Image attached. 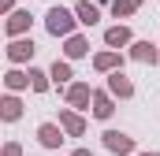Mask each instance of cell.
<instances>
[{"mask_svg":"<svg viewBox=\"0 0 160 156\" xmlns=\"http://www.w3.org/2000/svg\"><path fill=\"white\" fill-rule=\"evenodd\" d=\"M67 56H71V60L86 56V41H82V37H71V41H67Z\"/></svg>","mask_w":160,"mask_h":156,"instance_id":"cell-13","label":"cell"},{"mask_svg":"<svg viewBox=\"0 0 160 156\" xmlns=\"http://www.w3.org/2000/svg\"><path fill=\"white\" fill-rule=\"evenodd\" d=\"M142 156H157V153H142Z\"/></svg>","mask_w":160,"mask_h":156,"instance_id":"cell-22","label":"cell"},{"mask_svg":"<svg viewBox=\"0 0 160 156\" xmlns=\"http://www.w3.org/2000/svg\"><path fill=\"white\" fill-rule=\"evenodd\" d=\"M104 41H108V45H127L130 34H127V26H112V30L104 34Z\"/></svg>","mask_w":160,"mask_h":156,"instance_id":"cell-10","label":"cell"},{"mask_svg":"<svg viewBox=\"0 0 160 156\" xmlns=\"http://www.w3.org/2000/svg\"><path fill=\"white\" fill-rule=\"evenodd\" d=\"M26 82H30V78H26V75H19V71H11V75H8V85H11V89H22Z\"/></svg>","mask_w":160,"mask_h":156,"instance_id":"cell-17","label":"cell"},{"mask_svg":"<svg viewBox=\"0 0 160 156\" xmlns=\"http://www.w3.org/2000/svg\"><path fill=\"white\" fill-rule=\"evenodd\" d=\"M60 123H63V130H67V134H75V138L86 130V123H82L78 115H71V112H60Z\"/></svg>","mask_w":160,"mask_h":156,"instance_id":"cell-4","label":"cell"},{"mask_svg":"<svg viewBox=\"0 0 160 156\" xmlns=\"http://www.w3.org/2000/svg\"><path fill=\"white\" fill-rule=\"evenodd\" d=\"M52 78H56V82H67V78H71V67L56 60V63H52Z\"/></svg>","mask_w":160,"mask_h":156,"instance_id":"cell-16","label":"cell"},{"mask_svg":"<svg viewBox=\"0 0 160 156\" xmlns=\"http://www.w3.org/2000/svg\"><path fill=\"white\" fill-rule=\"evenodd\" d=\"M112 93H119V97H130V93H134V85H130V78L116 71V75H112Z\"/></svg>","mask_w":160,"mask_h":156,"instance_id":"cell-6","label":"cell"},{"mask_svg":"<svg viewBox=\"0 0 160 156\" xmlns=\"http://www.w3.org/2000/svg\"><path fill=\"white\" fill-rule=\"evenodd\" d=\"M71 26H75V19H71V11L67 7H52L48 11V34H71Z\"/></svg>","mask_w":160,"mask_h":156,"instance_id":"cell-1","label":"cell"},{"mask_svg":"<svg viewBox=\"0 0 160 156\" xmlns=\"http://www.w3.org/2000/svg\"><path fill=\"white\" fill-rule=\"evenodd\" d=\"M134 60H142V63H153V60H157V48H153L149 41H138V45H134Z\"/></svg>","mask_w":160,"mask_h":156,"instance_id":"cell-8","label":"cell"},{"mask_svg":"<svg viewBox=\"0 0 160 156\" xmlns=\"http://www.w3.org/2000/svg\"><path fill=\"white\" fill-rule=\"evenodd\" d=\"M38 138H41V145H48V149H56V145L63 141V130H60V126H52V123H45V126L38 130Z\"/></svg>","mask_w":160,"mask_h":156,"instance_id":"cell-3","label":"cell"},{"mask_svg":"<svg viewBox=\"0 0 160 156\" xmlns=\"http://www.w3.org/2000/svg\"><path fill=\"white\" fill-rule=\"evenodd\" d=\"M30 52H34V41H15V45L8 48V60H15V63H19V60H26Z\"/></svg>","mask_w":160,"mask_h":156,"instance_id":"cell-5","label":"cell"},{"mask_svg":"<svg viewBox=\"0 0 160 156\" xmlns=\"http://www.w3.org/2000/svg\"><path fill=\"white\" fill-rule=\"evenodd\" d=\"M26 26H30V15H26V11H15V15L8 19V34H22Z\"/></svg>","mask_w":160,"mask_h":156,"instance_id":"cell-7","label":"cell"},{"mask_svg":"<svg viewBox=\"0 0 160 156\" xmlns=\"http://www.w3.org/2000/svg\"><path fill=\"white\" fill-rule=\"evenodd\" d=\"M4 156H19V145H8V149H4Z\"/></svg>","mask_w":160,"mask_h":156,"instance_id":"cell-20","label":"cell"},{"mask_svg":"<svg viewBox=\"0 0 160 156\" xmlns=\"http://www.w3.org/2000/svg\"><path fill=\"white\" fill-rule=\"evenodd\" d=\"M93 115H97V119H108V115H112V100H108L104 93H97V100H93Z\"/></svg>","mask_w":160,"mask_h":156,"instance_id":"cell-9","label":"cell"},{"mask_svg":"<svg viewBox=\"0 0 160 156\" xmlns=\"http://www.w3.org/2000/svg\"><path fill=\"white\" fill-rule=\"evenodd\" d=\"M104 145H108L112 153H134V141H130L127 134H119V130H108V134H104Z\"/></svg>","mask_w":160,"mask_h":156,"instance_id":"cell-2","label":"cell"},{"mask_svg":"<svg viewBox=\"0 0 160 156\" xmlns=\"http://www.w3.org/2000/svg\"><path fill=\"white\" fill-rule=\"evenodd\" d=\"M71 156H89V149H75V153H71Z\"/></svg>","mask_w":160,"mask_h":156,"instance_id":"cell-21","label":"cell"},{"mask_svg":"<svg viewBox=\"0 0 160 156\" xmlns=\"http://www.w3.org/2000/svg\"><path fill=\"white\" fill-rule=\"evenodd\" d=\"M19 112H22V104H19L15 97H8V100H4V119H19Z\"/></svg>","mask_w":160,"mask_h":156,"instance_id":"cell-15","label":"cell"},{"mask_svg":"<svg viewBox=\"0 0 160 156\" xmlns=\"http://www.w3.org/2000/svg\"><path fill=\"white\" fill-rule=\"evenodd\" d=\"M30 85H34V89H48V82H45L41 71H30Z\"/></svg>","mask_w":160,"mask_h":156,"instance_id":"cell-18","label":"cell"},{"mask_svg":"<svg viewBox=\"0 0 160 156\" xmlns=\"http://www.w3.org/2000/svg\"><path fill=\"white\" fill-rule=\"evenodd\" d=\"M116 63H119V56H116V52H101V56H97V67H101V71H112Z\"/></svg>","mask_w":160,"mask_h":156,"instance_id":"cell-14","label":"cell"},{"mask_svg":"<svg viewBox=\"0 0 160 156\" xmlns=\"http://www.w3.org/2000/svg\"><path fill=\"white\" fill-rule=\"evenodd\" d=\"M134 7H138V0H119V4H116V15H127V11H134Z\"/></svg>","mask_w":160,"mask_h":156,"instance_id":"cell-19","label":"cell"},{"mask_svg":"<svg viewBox=\"0 0 160 156\" xmlns=\"http://www.w3.org/2000/svg\"><path fill=\"white\" fill-rule=\"evenodd\" d=\"M101 15H97V7L93 4H78V22H86V26H93Z\"/></svg>","mask_w":160,"mask_h":156,"instance_id":"cell-11","label":"cell"},{"mask_svg":"<svg viewBox=\"0 0 160 156\" xmlns=\"http://www.w3.org/2000/svg\"><path fill=\"white\" fill-rule=\"evenodd\" d=\"M67 97H71V104H86V100H89V85H71Z\"/></svg>","mask_w":160,"mask_h":156,"instance_id":"cell-12","label":"cell"}]
</instances>
